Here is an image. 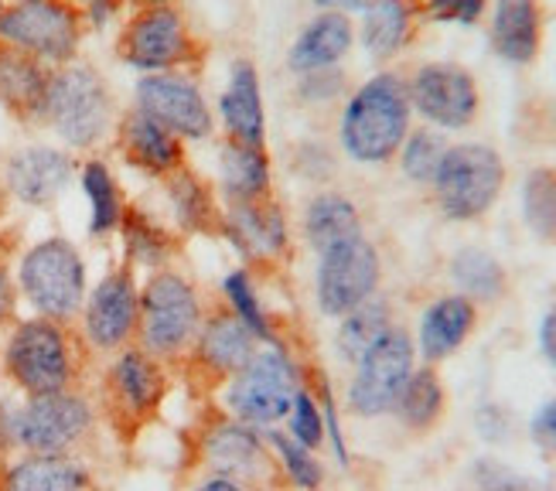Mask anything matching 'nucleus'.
<instances>
[{
    "mask_svg": "<svg viewBox=\"0 0 556 491\" xmlns=\"http://www.w3.org/2000/svg\"><path fill=\"white\" fill-rule=\"evenodd\" d=\"M409 130V92L396 76H376L362 86L342 116V143L362 164L390 161Z\"/></svg>",
    "mask_w": 556,
    "mask_h": 491,
    "instance_id": "nucleus-1",
    "label": "nucleus"
},
{
    "mask_svg": "<svg viewBox=\"0 0 556 491\" xmlns=\"http://www.w3.org/2000/svg\"><path fill=\"white\" fill-rule=\"evenodd\" d=\"M433 185H438V202L444 215L457 218V223H471L495 205L505 185V167L492 147L457 143L447 147Z\"/></svg>",
    "mask_w": 556,
    "mask_h": 491,
    "instance_id": "nucleus-2",
    "label": "nucleus"
},
{
    "mask_svg": "<svg viewBox=\"0 0 556 491\" xmlns=\"http://www.w3.org/2000/svg\"><path fill=\"white\" fill-rule=\"evenodd\" d=\"M137 328L151 355H178L202 331L199 293L178 274H154L140 293Z\"/></svg>",
    "mask_w": 556,
    "mask_h": 491,
    "instance_id": "nucleus-3",
    "label": "nucleus"
},
{
    "mask_svg": "<svg viewBox=\"0 0 556 491\" xmlns=\"http://www.w3.org/2000/svg\"><path fill=\"white\" fill-rule=\"evenodd\" d=\"M45 113L72 147H89L106 137L113 119V100L106 92V83L92 68L72 65L48 83Z\"/></svg>",
    "mask_w": 556,
    "mask_h": 491,
    "instance_id": "nucleus-4",
    "label": "nucleus"
},
{
    "mask_svg": "<svg viewBox=\"0 0 556 491\" xmlns=\"http://www.w3.org/2000/svg\"><path fill=\"white\" fill-rule=\"evenodd\" d=\"M21 287L48 322H65L86 298V269L79 253L65 239L38 242L21 263Z\"/></svg>",
    "mask_w": 556,
    "mask_h": 491,
    "instance_id": "nucleus-5",
    "label": "nucleus"
},
{
    "mask_svg": "<svg viewBox=\"0 0 556 491\" xmlns=\"http://www.w3.org/2000/svg\"><path fill=\"white\" fill-rule=\"evenodd\" d=\"M298 373L277 349L256 352L247 368L229 379V410L247 424L270 427L290 413L298 400Z\"/></svg>",
    "mask_w": 556,
    "mask_h": 491,
    "instance_id": "nucleus-6",
    "label": "nucleus"
},
{
    "mask_svg": "<svg viewBox=\"0 0 556 491\" xmlns=\"http://www.w3.org/2000/svg\"><path fill=\"white\" fill-rule=\"evenodd\" d=\"M0 41L35 59L65 62L79 45V17L65 0H21L0 14Z\"/></svg>",
    "mask_w": 556,
    "mask_h": 491,
    "instance_id": "nucleus-7",
    "label": "nucleus"
},
{
    "mask_svg": "<svg viewBox=\"0 0 556 491\" xmlns=\"http://www.w3.org/2000/svg\"><path fill=\"white\" fill-rule=\"evenodd\" d=\"M8 373L31 396L65 392L72 379V355L62 328L55 322H48V317L21 325L8 345Z\"/></svg>",
    "mask_w": 556,
    "mask_h": 491,
    "instance_id": "nucleus-8",
    "label": "nucleus"
},
{
    "mask_svg": "<svg viewBox=\"0 0 556 491\" xmlns=\"http://www.w3.org/2000/svg\"><path fill=\"white\" fill-rule=\"evenodd\" d=\"M414 376V341L393 328L376 349L358 358V373L349 389V403L358 416H382L396 410L400 392Z\"/></svg>",
    "mask_w": 556,
    "mask_h": 491,
    "instance_id": "nucleus-9",
    "label": "nucleus"
},
{
    "mask_svg": "<svg viewBox=\"0 0 556 491\" xmlns=\"http://www.w3.org/2000/svg\"><path fill=\"white\" fill-rule=\"evenodd\" d=\"M379 284V253L376 246L358 236L334 250L321 253L318 269V301L331 317H345L358 304H366Z\"/></svg>",
    "mask_w": 556,
    "mask_h": 491,
    "instance_id": "nucleus-10",
    "label": "nucleus"
},
{
    "mask_svg": "<svg viewBox=\"0 0 556 491\" xmlns=\"http://www.w3.org/2000/svg\"><path fill=\"white\" fill-rule=\"evenodd\" d=\"M92 413L72 392L31 396V403L14 416V437L31 454H62L89 430Z\"/></svg>",
    "mask_w": 556,
    "mask_h": 491,
    "instance_id": "nucleus-11",
    "label": "nucleus"
},
{
    "mask_svg": "<svg viewBox=\"0 0 556 491\" xmlns=\"http://www.w3.org/2000/svg\"><path fill=\"white\" fill-rule=\"evenodd\" d=\"M409 106L444 130H462L478 116V86L471 72L451 62L424 65L409 83Z\"/></svg>",
    "mask_w": 556,
    "mask_h": 491,
    "instance_id": "nucleus-12",
    "label": "nucleus"
},
{
    "mask_svg": "<svg viewBox=\"0 0 556 491\" xmlns=\"http://www.w3.org/2000/svg\"><path fill=\"white\" fill-rule=\"evenodd\" d=\"M191 35L185 28V17L167 4L140 11L124 35V59L137 68L164 72L191 59Z\"/></svg>",
    "mask_w": 556,
    "mask_h": 491,
    "instance_id": "nucleus-13",
    "label": "nucleus"
},
{
    "mask_svg": "<svg viewBox=\"0 0 556 491\" xmlns=\"http://www.w3.org/2000/svg\"><path fill=\"white\" fill-rule=\"evenodd\" d=\"M137 110L154 116L161 127H167L175 137H191L199 140L212 130V116L202 100V92L195 83H188L181 76H164L154 72L137 86Z\"/></svg>",
    "mask_w": 556,
    "mask_h": 491,
    "instance_id": "nucleus-14",
    "label": "nucleus"
},
{
    "mask_svg": "<svg viewBox=\"0 0 556 491\" xmlns=\"http://www.w3.org/2000/svg\"><path fill=\"white\" fill-rule=\"evenodd\" d=\"M140 298L130 274H110L86 304V335L96 349H119L134 335Z\"/></svg>",
    "mask_w": 556,
    "mask_h": 491,
    "instance_id": "nucleus-15",
    "label": "nucleus"
},
{
    "mask_svg": "<svg viewBox=\"0 0 556 491\" xmlns=\"http://www.w3.org/2000/svg\"><path fill=\"white\" fill-rule=\"evenodd\" d=\"M256 335L236 311H219L199 331V362L215 376L232 379L256 355Z\"/></svg>",
    "mask_w": 556,
    "mask_h": 491,
    "instance_id": "nucleus-16",
    "label": "nucleus"
},
{
    "mask_svg": "<svg viewBox=\"0 0 556 491\" xmlns=\"http://www.w3.org/2000/svg\"><path fill=\"white\" fill-rule=\"evenodd\" d=\"M110 389L119 403V410L137 416H151L164 396V373L161 365L151 352H140V349H130L116 358L113 373H110Z\"/></svg>",
    "mask_w": 556,
    "mask_h": 491,
    "instance_id": "nucleus-17",
    "label": "nucleus"
},
{
    "mask_svg": "<svg viewBox=\"0 0 556 491\" xmlns=\"http://www.w3.org/2000/svg\"><path fill=\"white\" fill-rule=\"evenodd\" d=\"M352 48V24L342 11H325L321 17H314L307 28L301 32V38L294 41L287 55V65L294 72H325L331 65H338Z\"/></svg>",
    "mask_w": 556,
    "mask_h": 491,
    "instance_id": "nucleus-18",
    "label": "nucleus"
},
{
    "mask_svg": "<svg viewBox=\"0 0 556 491\" xmlns=\"http://www.w3.org/2000/svg\"><path fill=\"white\" fill-rule=\"evenodd\" d=\"M540 4L536 0H495L492 45L495 52L513 62L529 65L540 55Z\"/></svg>",
    "mask_w": 556,
    "mask_h": 491,
    "instance_id": "nucleus-19",
    "label": "nucleus"
},
{
    "mask_svg": "<svg viewBox=\"0 0 556 491\" xmlns=\"http://www.w3.org/2000/svg\"><path fill=\"white\" fill-rule=\"evenodd\" d=\"M475 317H478L475 301L465 298V293H451V298L430 304L420 322V349L427 362H441L462 349L475 328Z\"/></svg>",
    "mask_w": 556,
    "mask_h": 491,
    "instance_id": "nucleus-20",
    "label": "nucleus"
},
{
    "mask_svg": "<svg viewBox=\"0 0 556 491\" xmlns=\"http://www.w3.org/2000/svg\"><path fill=\"white\" fill-rule=\"evenodd\" d=\"M68 171H72V164L62 151H52V147H28V151H21L11 161L8 178H11V188L21 202L45 205L65 188Z\"/></svg>",
    "mask_w": 556,
    "mask_h": 491,
    "instance_id": "nucleus-21",
    "label": "nucleus"
},
{
    "mask_svg": "<svg viewBox=\"0 0 556 491\" xmlns=\"http://www.w3.org/2000/svg\"><path fill=\"white\" fill-rule=\"evenodd\" d=\"M119 143H124V154L137 164V167H148V171H175L181 164V143L178 137L161 127L154 116H148L143 110H134L124 116L119 123Z\"/></svg>",
    "mask_w": 556,
    "mask_h": 491,
    "instance_id": "nucleus-22",
    "label": "nucleus"
},
{
    "mask_svg": "<svg viewBox=\"0 0 556 491\" xmlns=\"http://www.w3.org/2000/svg\"><path fill=\"white\" fill-rule=\"evenodd\" d=\"M223 116H226V127H229L236 143L263 147V137H267V119H263L256 68L250 62L232 68V83L223 96Z\"/></svg>",
    "mask_w": 556,
    "mask_h": 491,
    "instance_id": "nucleus-23",
    "label": "nucleus"
},
{
    "mask_svg": "<svg viewBox=\"0 0 556 491\" xmlns=\"http://www.w3.org/2000/svg\"><path fill=\"white\" fill-rule=\"evenodd\" d=\"M229 229H232V239L253 256L270 260V256H283V250H287L283 215L267 199L236 202V209L229 215Z\"/></svg>",
    "mask_w": 556,
    "mask_h": 491,
    "instance_id": "nucleus-24",
    "label": "nucleus"
},
{
    "mask_svg": "<svg viewBox=\"0 0 556 491\" xmlns=\"http://www.w3.org/2000/svg\"><path fill=\"white\" fill-rule=\"evenodd\" d=\"M304 232L314 253H328L334 246L362 236V218L355 205L342 194H318L304 212Z\"/></svg>",
    "mask_w": 556,
    "mask_h": 491,
    "instance_id": "nucleus-25",
    "label": "nucleus"
},
{
    "mask_svg": "<svg viewBox=\"0 0 556 491\" xmlns=\"http://www.w3.org/2000/svg\"><path fill=\"white\" fill-rule=\"evenodd\" d=\"M45 68L38 65L35 55L17 52V48H0V103L11 110H45V92H48Z\"/></svg>",
    "mask_w": 556,
    "mask_h": 491,
    "instance_id": "nucleus-26",
    "label": "nucleus"
},
{
    "mask_svg": "<svg viewBox=\"0 0 556 491\" xmlns=\"http://www.w3.org/2000/svg\"><path fill=\"white\" fill-rule=\"evenodd\" d=\"M205 457L219 478H232V481H243V478H256L267 464V454H263V444L247 430V427H219L208 437V448Z\"/></svg>",
    "mask_w": 556,
    "mask_h": 491,
    "instance_id": "nucleus-27",
    "label": "nucleus"
},
{
    "mask_svg": "<svg viewBox=\"0 0 556 491\" xmlns=\"http://www.w3.org/2000/svg\"><path fill=\"white\" fill-rule=\"evenodd\" d=\"M86 471L62 454H35L8 471V491H86Z\"/></svg>",
    "mask_w": 556,
    "mask_h": 491,
    "instance_id": "nucleus-28",
    "label": "nucleus"
},
{
    "mask_svg": "<svg viewBox=\"0 0 556 491\" xmlns=\"http://www.w3.org/2000/svg\"><path fill=\"white\" fill-rule=\"evenodd\" d=\"M409 4L406 0H369L366 21H362V41L369 55L390 59L409 41Z\"/></svg>",
    "mask_w": 556,
    "mask_h": 491,
    "instance_id": "nucleus-29",
    "label": "nucleus"
},
{
    "mask_svg": "<svg viewBox=\"0 0 556 491\" xmlns=\"http://www.w3.org/2000/svg\"><path fill=\"white\" fill-rule=\"evenodd\" d=\"M223 181L236 202L263 199L270 185V164H267V154H263V147L229 140L223 151Z\"/></svg>",
    "mask_w": 556,
    "mask_h": 491,
    "instance_id": "nucleus-30",
    "label": "nucleus"
},
{
    "mask_svg": "<svg viewBox=\"0 0 556 491\" xmlns=\"http://www.w3.org/2000/svg\"><path fill=\"white\" fill-rule=\"evenodd\" d=\"M393 331V314L382 301H366L355 311H349L342 317V328H338V352H342L349 362H358L369 349H376L379 341Z\"/></svg>",
    "mask_w": 556,
    "mask_h": 491,
    "instance_id": "nucleus-31",
    "label": "nucleus"
},
{
    "mask_svg": "<svg viewBox=\"0 0 556 491\" xmlns=\"http://www.w3.org/2000/svg\"><path fill=\"white\" fill-rule=\"evenodd\" d=\"M400 420L409 430H430L433 424L441 420L444 413V386L438 379L433 368H420V373L409 376L406 389L400 392V403H396Z\"/></svg>",
    "mask_w": 556,
    "mask_h": 491,
    "instance_id": "nucleus-32",
    "label": "nucleus"
},
{
    "mask_svg": "<svg viewBox=\"0 0 556 491\" xmlns=\"http://www.w3.org/2000/svg\"><path fill=\"white\" fill-rule=\"evenodd\" d=\"M451 277L462 284L465 298L471 301H495L505 290V269L485 250H462L451 263Z\"/></svg>",
    "mask_w": 556,
    "mask_h": 491,
    "instance_id": "nucleus-33",
    "label": "nucleus"
},
{
    "mask_svg": "<svg viewBox=\"0 0 556 491\" xmlns=\"http://www.w3.org/2000/svg\"><path fill=\"white\" fill-rule=\"evenodd\" d=\"M522 212H526L529 229H533L536 236L556 239V171L540 167L526 178Z\"/></svg>",
    "mask_w": 556,
    "mask_h": 491,
    "instance_id": "nucleus-34",
    "label": "nucleus"
},
{
    "mask_svg": "<svg viewBox=\"0 0 556 491\" xmlns=\"http://www.w3.org/2000/svg\"><path fill=\"white\" fill-rule=\"evenodd\" d=\"M83 188L92 205V232H110L119 223V199L110 171L100 161H89L83 171Z\"/></svg>",
    "mask_w": 556,
    "mask_h": 491,
    "instance_id": "nucleus-35",
    "label": "nucleus"
},
{
    "mask_svg": "<svg viewBox=\"0 0 556 491\" xmlns=\"http://www.w3.org/2000/svg\"><path fill=\"white\" fill-rule=\"evenodd\" d=\"M447 154V147L438 134L430 130H417V134H406L403 140V171L414 181H433L438 178V167Z\"/></svg>",
    "mask_w": 556,
    "mask_h": 491,
    "instance_id": "nucleus-36",
    "label": "nucleus"
},
{
    "mask_svg": "<svg viewBox=\"0 0 556 491\" xmlns=\"http://www.w3.org/2000/svg\"><path fill=\"white\" fill-rule=\"evenodd\" d=\"M267 437H270V444L277 448L290 481H294L298 488H307V491L321 484V464L311 457V448L298 444V440L287 437V433H267Z\"/></svg>",
    "mask_w": 556,
    "mask_h": 491,
    "instance_id": "nucleus-37",
    "label": "nucleus"
},
{
    "mask_svg": "<svg viewBox=\"0 0 556 491\" xmlns=\"http://www.w3.org/2000/svg\"><path fill=\"white\" fill-rule=\"evenodd\" d=\"M226 298H229L232 311H236L239 317H243V322L250 325V331H253L256 338L274 341L270 325H267V317H263V311H260V304H256V293H253L250 277L243 274V269H236V274H229V280H226Z\"/></svg>",
    "mask_w": 556,
    "mask_h": 491,
    "instance_id": "nucleus-38",
    "label": "nucleus"
},
{
    "mask_svg": "<svg viewBox=\"0 0 556 491\" xmlns=\"http://www.w3.org/2000/svg\"><path fill=\"white\" fill-rule=\"evenodd\" d=\"M290 430H294V440L304 448H318L325 437V424H321V410L314 406V400L307 392H298L294 406H290Z\"/></svg>",
    "mask_w": 556,
    "mask_h": 491,
    "instance_id": "nucleus-39",
    "label": "nucleus"
},
{
    "mask_svg": "<svg viewBox=\"0 0 556 491\" xmlns=\"http://www.w3.org/2000/svg\"><path fill=\"white\" fill-rule=\"evenodd\" d=\"M475 478L485 491H529V488H533L526 478H519L516 471H509L498 461H478Z\"/></svg>",
    "mask_w": 556,
    "mask_h": 491,
    "instance_id": "nucleus-40",
    "label": "nucleus"
},
{
    "mask_svg": "<svg viewBox=\"0 0 556 491\" xmlns=\"http://www.w3.org/2000/svg\"><path fill=\"white\" fill-rule=\"evenodd\" d=\"M481 11H485V0H430V17L438 21L475 24Z\"/></svg>",
    "mask_w": 556,
    "mask_h": 491,
    "instance_id": "nucleus-41",
    "label": "nucleus"
},
{
    "mask_svg": "<svg viewBox=\"0 0 556 491\" xmlns=\"http://www.w3.org/2000/svg\"><path fill=\"white\" fill-rule=\"evenodd\" d=\"M175 194H178V209L185 212L188 223H205V215L212 212V205H208V199H205V191L199 188V181L181 178Z\"/></svg>",
    "mask_w": 556,
    "mask_h": 491,
    "instance_id": "nucleus-42",
    "label": "nucleus"
},
{
    "mask_svg": "<svg viewBox=\"0 0 556 491\" xmlns=\"http://www.w3.org/2000/svg\"><path fill=\"white\" fill-rule=\"evenodd\" d=\"M533 440L546 454H556V400L533 416Z\"/></svg>",
    "mask_w": 556,
    "mask_h": 491,
    "instance_id": "nucleus-43",
    "label": "nucleus"
},
{
    "mask_svg": "<svg viewBox=\"0 0 556 491\" xmlns=\"http://www.w3.org/2000/svg\"><path fill=\"white\" fill-rule=\"evenodd\" d=\"M540 345H543V355L556 365V304L546 311L543 325H540Z\"/></svg>",
    "mask_w": 556,
    "mask_h": 491,
    "instance_id": "nucleus-44",
    "label": "nucleus"
},
{
    "mask_svg": "<svg viewBox=\"0 0 556 491\" xmlns=\"http://www.w3.org/2000/svg\"><path fill=\"white\" fill-rule=\"evenodd\" d=\"M318 8H328V11H355V8H366L369 0H314Z\"/></svg>",
    "mask_w": 556,
    "mask_h": 491,
    "instance_id": "nucleus-45",
    "label": "nucleus"
},
{
    "mask_svg": "<svg viewBox=\"0 0 556 491\" xmlns=\"http://www.w3.org/2000/svg\"><path fill=\"white\" fill-rule=\"evenodd\" d=\"M199 491H247V488H243V481H232V478H212Z\"/></svg>",
    "mask_w": 556,
    "mask_h": 491,
    "instance_id": "nucleus-46",
    "label": "nucleus"
},
{
    "mask_svg": "<svg viewBox=\"0 0 556 491\" xmlns=\"http://www.w3.org/2000/svg\"><path fill=\"white\" fill-rule=\"evenodd\" d=\"M11 314V284L4 277V269H0V322Z\"/></svg>",
    "mask_w": 556,
    "mask_h": 491,
    "instance_id": "nucleus-47",
    "label": "nucleus"
},
{
    "mask_svg": "<svg viewBox=\"0 0 556 491\" xmlns=\"http://www.w3.org/2000/svg\"><path fill=\"white\" fill-rule=\"evenodd\" d=\"M140 4H148V8H161V4H167V0H140Z\"/></svg>",
    "mask_w": 556,
    "mask_h": 491,
    "instance_id": "nucleus-48",
    "label": "nucleus"
}]
</instances>
